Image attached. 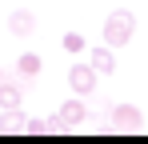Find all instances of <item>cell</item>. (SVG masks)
Masks as SVG:
<instances>
[{
	"mask_svg": "<svg viewBox=\"0 0 148 144\" xmlns=\"http://www.w3.org/2000/svg\"><path fill=\"white\" fill-rule=\"evenodd\" d=\"M132 36H136V12H128V8L108 12V20H104V44L120 48V44H128Z\"/></svg>",
	"mask_w": 148,
	"mask_h": 144,
	"instance_id": "6da1fadb",
	"label": "cell"
},
{
	"mask_svg": "<svg viewBox=\"0 0 148 144\" xmlns=\"http://www.w3.org/2000/svg\"><path fill=\"white\" fill-rule=\"evenodd\" d=\"M96 76L100 72L92 68V60H80V64L68 68V88H72L76 96H92L96 92Z\"/></svg>",
	"mask_w": 148,
	"mask_h": 144,
	"instance_id": "7a4b0ae2",
	"label": "cell"
},
{
	"mask_svg": "<svg viewBox=\"0 0 148 144\" xmlns=\"http://www.w3.org/2000/svg\"><path fill=\"white\" fill-rule=\"evenodd\" d=\"M140 124H144V116H140L136 104H116V108H112V128H120V132H136Z\"/></svg>",
	"mask_w": 148,
	"mask_h": 144,
	"instance_id": "3957f363",
	"label": "cell"
},
{
	"mask_svg": "<svg viewBox=\"0 0 148 144\" xmlns=\"http://www.w3.org/2000/svg\"><path fill=\"white\" fill-rule=\"evenodd\" d=\"M8 32H12V36H32V32H36V16H32L28 8H12V12H8Z\"/></svg>",
	"mask_w": 148,
	"mask_h": 144,
	"instance_id": "277c9868",
	"label": "cell"
},
{
	"mask_svg": "<svg viewBox=\"0 0 148 144\" xmlns=\"http://www.w3.org/2000/svg\"><path fill=\"white\" fill-rule=\"evenodd\" d=\"M60 120H64L68 128H76V124H84V120H88V108H84V96H72V100H64V104H60Z\"/></svg>",
	"mask_w": 148,
	"mask_h": 144,
	"instance_id": "5b68a950",
	"label": "cell"
},
{
	"mask_svg": "<svg viewBox=\"0 0 148 144\" xmlns=\"http://www.w3.org/2000/svg\"><path fill=\"white\" fill-rule=\"evenodd\" d=\"M0 132L12 136V132H28V116L20 108H0Z\"/></svg>",
	"mask_w": 148,
	"mask_h": 144,
	"instance_id": "8992f818",
	"label": "cell"
},
{
	"mask_svg": "<svg viewBox=\"0 0 148 144\" xmlns=\"http://www.w3.org/2000/svg\"><path fill=\"white\" fill-rule=\"evenodd\" d=\"M92 68L100 72V76H108V72H116V56H112V44H100V48H92Z\"/></svg>",
	"mask_w": 148,
	"mask_h": 144,
	"instance_id": "52a82bcc",
	"label": "cell"
},
{
	"mask_svg": "<svg viewBox=\"0 0 148 144\" xmlns=\"http://www.w3.org/2000/svg\"><path fill=\"white\" fill-rule=\"evenodd\" d=\"M24 104V88L16 80H0V108H20Z\"/></svg>",
	"mask_w": 148,
	"mask_h": 144,
	"instance_id": "ba28073f",
	"label": "cell"
},
{
	"mask_svg": "<svg viewBox=\"0 0 148 144\" xmlns=\"http://www.w3.org/2000/svg\"><path fill=\"white\" fill-rule=\"evenodd\" d=\"M40 68H44V60H40L36 52H24V56L16 60V72H20V76H40Z\"/></svg>",
	"mask_w": 148,
	"mask_h": 144,
	"instance_id": "9c48e42d",
	"label": "cell"
},
{
	"mask_svg": "<svg viewBox=\"0 0 148 144\" xmlns=\"http://www.w3.org/2000/svg\"><path fill=\"white\" fill-rule=\"evenodd\" d=\"M84 48H88V40L80 32H64V52H84Z\"/></svg>",
	"mask_w": 148,
	"mask_h": 144,
	"instance_id": "30bf717a",
	"label": "cell"
},
{
	"mask_svg": "<svg viewBox=\"0 0 148 144\" xmlns=\"http://www.w3.org/2000/svg\"><path fill=\"white\" fill-rule=\"evenodd\" d=\"M52 132V120H28V136H44Z\"/></svg>",
	"mask_w": 148,
	"mask_h": 144,
	"instance_id": "8fae6325",
	"label": "cell"
},
{
	"mask_svg": "<svg viewBox=\"0 0 148 144\" xmlns=\"http://www.w3.org/2000/svg\"><path fill=\"white\" fill-rule=\"evenodd\" d=\"M0 80H4V76H0Z\"/></svg>",
	"mask_w": 148,
	"mask_h": 144,
	"instance_id": "7c38bea8",
	"label": "cell"
}]
</instances>
